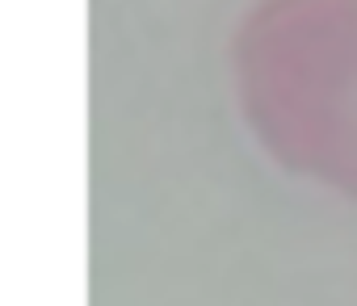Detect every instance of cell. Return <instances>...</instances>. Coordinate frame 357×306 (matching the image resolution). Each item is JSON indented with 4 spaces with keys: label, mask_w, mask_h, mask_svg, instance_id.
Listing matches in <instances>:
<instances>
[]
</instances>
